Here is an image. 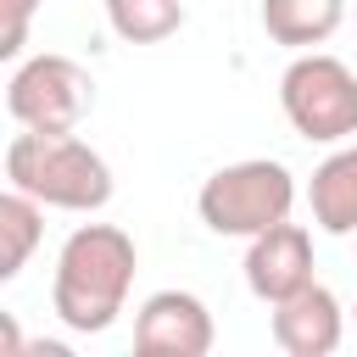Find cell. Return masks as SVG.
<instances>
[{
    "label": "cell",
    "instance_id": "cell-1",
    "mask_svg": "<svg viewBox=\"0 0 357 357\" xmlns=\"http://www.w3.org/2000/svg\"><path fill=\"white\" fill-rule=\"evenodd\" d=\"M134 234L117 223H78L61 251H56V273H50V307L73 335H106L134 290Z\"/></svg>",
    "mask_w": 357,
    "mask_h": 357
},
{
    "label": "cell",
    "instance_id": "cell-2",
    "mask_svg": "<svg viewBox=\"0 0 357 357\" xmlns=\"http://www.w3.org/2000/svg\"><path fill=\"white\" fill-rule=\"evenodd\" d=\"M6 184L56 212H100L112 201V167L78 134H39V128L11 134Z\"/></svg>",
    "mask_w": 357,
    "mask_h": 357
},
{
    "label": "cell",
    "instance_id": "cell-3",
    "mask_svg": "<svg viewBox=\"0 0 357 357\" xmlns=\"http://www.w3.org/2000/svg\"><path fill=\"white\" fill-rule=\"evenodd\" d=\"M290 206H296V173L284 162H268V156H245V162L218 167L195 195L201 223L212 234H229V240H251V234L284 223Z\"/></svg>",
    "mask_w": 357,
    "mask_h": 357
},
{
    "label": "cell",
    "instance_id": "cell-4",
    "mask_svg": "<svg viewBox=\"0 0 357 357\" xmlns=\"http://www.w3.org/2000/svg\"><path fill=\"white\" fill-rule=\"evenodd\" d=\"M279 112L312 145H346L357 134V73L329 50H296L279 73Z\"/></svg>",
    "mask_w": 357,
    "mask_h": 357
},
{
    "label": "cell",
    "instance_id": "cell-5",
    "mask_svg": "<svg viewBox=\"0 0 357 357\" xmlns=\"http://www.w3.org/2000/svg\"><path fill=\"white\" fill-rule=\"evenodd\" d=\"M95 100V84L89 73L73 61V56H56V50H39L28 61L11 67L6 78V112L17 128H39V134H73L84 123Z\"/></svg>",
    "mask_w": 357,
    "mask_h": 357
},
{
    "label": "cell",
    "instance_id": "cell-6",
    "mask_svg": "<svg viewBox=\"0 0 357 357\" xmlns=\"http://www.w3.org/2000/svg\"><path fill=\"white\" fill-rule=\"evenodd\" d=\"M218 324L195 290H151L134 312V351L139 357H206Z\"/></svg>",
    "mask_w": 357,
    "mask_h": 357
},
{
    "label": "cell",
    "instance_id": "cell-7",
    "mask_svg": "<svg viewBox=\"0 0 357 357\" xmlns=\"http://www.w3.org/2000/svg\"><path fill=\"white\" fill-rule=\"evenodd\" d=\"M346 318H351V307H340V296L312 279L307 290L273 301L268 329H273V346L284 357H329L346 340Z\"/></svg>",
    "mask_w": 357,
    "mask_h": 357
},
{
    "label": "cell",
    "instance_id": "cell-8",
    "mask_svg": "<svg viewBox=\"0 0 357 357\" xmlns=\"http://www.w3.org/2000/svg\"><path fill=\"white\" fill-rule=\"evenodd\" d=\"M240 268H245V290L273 307V301H284V296H296V290L312 284V234L284 218V223L251 234Z\"/></svg>",
    "mask_w": 357,
    "mask_h": 357
},
{
    "label": "cell",
    "instance_id": "cell-9",
    "mask_svg": "<svg viewBox=\"0 0 357 357\" xmlns=\"http://www.w3.org/2000/svg\"><path fill=\"white\" fill-rule=\"evenodd\" d=\"M307 206H312V223L324 234H335V240L357 234V145H335L312 167Z\"/></svg>",
    "mask_w": 357,
    "mask_h": 357
},
{
    "label": "cell",
    "instance_id": "cell-10",
    "mask_svg": "<svg viewBox=\"0 0 357 357\" xmlns=\"http://www.w3.org/2000/svg\"><path fill=\"white\" fill-rule=\"evenodd\" d=\"M346 0H262V33L284 50H318L340 33Z\"/></svg>",
    "mask_w": 357,
    "mask_h": 357
},
{
    "label": "cell",
    "instance_id": "cell-11",
    "mask_svg": "<svg viewBox=\"0 0 357 357\" xmlns=\"http://www.w3.org/2000/svg\"><path fill=\"white\" fill-rule=\"evenodd\" d=\"M39 240H45V201L6 190L0 195V279H17Z\"/></svg>",
    "mask_w": 357,
    "mask_h": 357
},
{
    "label": "cell",
    "instance_id": "cell-12",
    "mask_svg": "<svg viewBox=\"0 0 357 357\" xmlns=\"http://www.w3.org/2000/svg\"><path fill=\"white\" fill-rule=\"evenodd\" d=\"M106 22L123 45H162L184 28V0H106Z\"/></svg>",
    "mask_w": 357,
    "mask_h": 357
},
{
    "label": "cell",
    "instance_id": "cell-13",
    "mask_svg": "<svg viewBox=\"0 0 357 357\" xmlns=\"http://www.w3.org/2000/svg\"><path fill=\"white\" fill-rule=\"evenodd\" d=\"M0 11H6V33H0V56H6V61H17V56H22V45H28V22H33V11H39V0H0Z\"/></svg>",
    "mask_w": 357,
    "mask_h": 357
},
{
    "label": "cell",
    "instance_id": "cell-14",
    "mask_svg": "<svg viewBox=\"0 0 357 357\" xmlns=\"http://www.w3.org/2000/svg\"><path fill=\"white\" fill-rule=\"evenodd\" d=\"M351 324H357V301H351Z\"/></svg>",
    "mask_w": 357,
    "mask_h": 357
}]
</instances>
